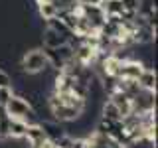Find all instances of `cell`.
I'll return each mask as SVG.
<instances>
[{"label":"cell","mask_w":158,"mask_h":148,"mask_svg":"<svg viewBox=\"0 0 158 148\" xmlns=\"http://www.w3.org/2000/svg\"><path fill=\"white\" fill-rule=\"evenodd\" d=\"M48 107L57 122L77 121L85 113L87 99L77 97L75 93H53L48 99Z\"/></svg>","instance_id":"6da1fadb"},{"label":"cell","mask_w":158,"mask_h":148,"mask_svg":"<svg viewBox=\"0 0 158 148\" xmlns=\"http://www.w3.org/2000/svg\"><path fill=\"white\" fill-rule=\"evenodd\" d=\"M4 113H6V117H10V118H20V121H24L26 125L38 122V121H34V115H36V113H34V107L30 105L24 97L14 95V93L8 97V101L4 103Z\"/></svg>","instance_id":"7a4b0ae2"},{"label":"cell","mask_w":158,"mask_h":148,"mask_svg":"<svg viewBox=\"0 0 158 148\" xmlns=\"http://www.w3.org/2000/svg\"><path fill=\"white\" fill-rule=\"evenodd\" d=\"M20 67H22L26 73H30V75H36V73L46 71V69L49 67L46 51H44V49H30L26 56L22 57Z\"/></svg>","instance_id":"3957f363"},{"label":"cell","mask_w":158,"mask_h":148,"mask_svg":"<svg viewBox=\"0 0 158 148\" xmlns=\"http://www.w3.org/2000/svg\"><path fill=\"white\" fill-rule=\"evenodd\" d=\"M142 69H144L142 61H136V59H121L117 77L118 79H138Z\"/></svg>","instance_id":"277c9868"},{"label":"cell","mask_w":158,"mask_h":148,"mask_svg":"<svg viewBox=\"0 0 158 148\" xmlns=\"http://www.w3.org/2000/svg\"><path fill=\"white\" fill-rule=\"evenodd\" d=\"M109 101H113L117 105V109L121 111V117H125V115H128V113L132 111L131 97H128L125 91H121V89H115L113 93H109Z\"/></svg>","instance_id":"5b68a950"},{"label":"cell","mask_w":158,"mask_h":148,"mask_svg":"<svg viewBox=\"0 0 158 148\" xmlns=\"http://www.w3.org/2000/svg\"><path fill=\"white\" fill-rule=\"evenodd\" d=\"M42 42H44V47H59V46H63V43H67L69 39H67L65 36H61L59 32H56L53 28L46 26V30H44V38H42Z\"/></svg>","instance_id":"8992f818"},{"label":"cell","mask_w":158,"mask_h":148,"mask_svg":"<svg viewBox=\"0 0 158 148\" xmlns=\"http://www.w3.org/2000/svg\"><path fill=\"white\" fill-rule=\"evenodd\" d=\"M136 14L148 20L152 26H156V0H140Z\"/></svg>","instance_id":"52a82bcc"},{"label":"cell","mask_w":158,"mask_h":148,"mask_svg":"<svg viewBox=\"0 0 158 148\" xmlns=\"http://www.w3.org/2000/svg\"><path fill=\"white\" fill-rule=\"evenodd\" d=\"M138 85L140 89H146V91H156V71L154 69H148L144 67L142 69V73L138 75Z\"/></svg>","instance_id":"ba28073f"},{"label":"cell","mask_w":158,"mask_h":148,"mask_svg":"<svg viewBox=\"0 0 158 148\" xmlns=\"http://www.w3.org/2000/svg\"><path fill=\"white\" fill-rule=\"evenodd\" d=\"M10 118V117H8ZM26 122L20 121V118H10L8 125V138H24V132H26Z\"/></svg>","instance_id":"9c48e42d"},{"label":"cell","mask_w":158,"mask_h":148,"mask_svg":"<svg viewBox=\"0 0 158 148\" xmlns=\"http://www.w3.org/2000/svg\"><path fill=\"white\" fill-rule=\"evenodd\" d=\"M42 125V128H44V132H46V136L49 138V140H57L59 136H63L65 132H63V128L57 125V122H40Z\"/></svg>","instance_id":"30bf717a"},{"label":"cell","mask_w":158,"mask_h":148,"mask_svg":"<svg viewBox=\"0 0 158 148\" xmlns=\"http://www.w3.org/2000/svg\"><path fill=\"white\" fill-rule=\"evenodd\" d=\"M103 117L105 118H111V121H121V111L117 109V105L113 101H105V105H103Z\"/></svg>","instance_id":"8fae6325"},{"label":"cell","mask_w":158,"mask_h":148,"mask_svg":"<svg viewBox=\"0 0 158 148\" xmlns=\"http://www.w3.org/2000/svg\"><path fill=\"white\" fill-rule=\"evenodd\" d=\"M40 16H42L44 20H52L57 16V6L56 2H44L40 4Z\"/></svg>","instance_id":"7c38bea8"},{"label":"cell","mask_w":158,"mask_h":148,"mask_svg":"<svg viewBox=\"0 0 158 148\" xmlns=\"http://www.w3.org/2000/svg\"><path fill=\"white\" fill-rule=\"evenodd\" d=\"M10 81H12V79H10V75H6V73L0 69V87H8Z\"/></svg>","instance_id":"4fadbf2b"},{"label":"cell","mask_w":158,"mask_h":148,"mask_svg":"<svg viewBox=\"0 0 158 148\" xmlns=\"http://www.w3.org/2000/svg\"><path fill=\"white\" fill-rule=\"evenodd\" d=\"M77 4H101L103 0H75Z\"/></svg>","instance_id":"5bb4252c"},{"label":"cell","mask_w":158,"mask_h":148,"mask_svg":"<svg viewBox=\"0 0 158 148\" xmlns=\"http://www.w3.org/2000/svg\"><path fill=\"white\" fill-rule=\"evenodd\" d=\"M38 4H44V2H56V0H36Z\"/></svg>","instance_id":"9a60e30c"}]
</instances>
